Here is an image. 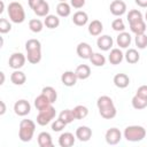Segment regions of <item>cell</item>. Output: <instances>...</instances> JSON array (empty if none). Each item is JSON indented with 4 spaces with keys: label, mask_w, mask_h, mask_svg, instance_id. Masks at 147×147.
Returning a JSON list of instances; mask_svg holds the SVG:
<instances>
[{
    "label": "cell",
    "mask_w": 147,
    "mask_h": 147,
    "mask_svg": "<svg viewBox=\"0 0 147 147\" xmlns=\"http://www.w3.org/2000/svg\"><path fill=\"white\" fill-rule=\"evenodd\" d=\"M96 107L99 109V113H100L101 117H103L105 119H111L117 114V110H116V107L114 105V101L108 95H102V96L98 98Z\"/></svg>",
    "instance_id": "1"
},
{
    "label": "cell",
    "mask_w": 147,
    "mask_h": 147,
    "mask_svg": "<svg viewBox=\"0 0 147 147\" xmlns=\"http://www.w3.org/2000/svg\"><path fill=\"white\" fill-rule=\"evenodd\" d=\"M26 59L31 64H37L41 60V44L38 39H29L25 42Z\"/></svg>",
    "instance_id": "2"
},
{
    "label": "cell",
    "mask_w": 147,
    "mask_h": 147,
    "mask_svg": "<svg viewBox=\"0 0 147 147\" xmlns=\"http://www.w3.org/2000/svg\"><path fill=\"white\" fill-rule=\"evenodd\" d=\"M36 131V123L31 119H22L20 122L18 138L23 142H28L33 138Z\"/></svg>",
    "instance_id": "3"
},
{
    "label": "cell",
    "mask_w": 147,
    "mask_h": 147,
    "mask_svg": "<svg viewBox=\"0 0 147 147\" xmlns=\"http://www.w3.org/2000/svg\"><path fill=\"white\" fill-rule=\"evenodd\" d=\"M7 11H8V16H9V20L13 22V23H16V24H21L25 21V11H24V8L23 6L17 2V1H13L8 5V8H7Z\"/></svg>",
    "instance_id": "4"
},
{
    "label": "cell",
    "mask_w": 147,
    "mask_h": 147,
    "mask_svg": "<svg viewBox=\"0 0 147 147\" xmlns=\"http://www.w3.org/2000/svg\"><path fill=\"white\" fill-rule=\"evenodd\" d=\"M123 136L127 141L138 142L146 137V130L141 125H129L125 127Z\"/></svg>",
    "instance_id": "5"
},
{
    "label": "cell",
    "mask_w": 147,
    "mask_h": 147,
    "mask_svg": "<svg viewBox=\"0 0 147 147\" xmlns=\"http://www.w3.org/2000/svg\"><path fill=\"white\" fill-rule=\"evenodd\" d=\"M55 115H56V110L51 105L49 107H47L42 110H39V114L37 116V123L41 126H45L48 123H51V121L55 117Z\"/></svg>",
    "instance_id": "6"
},
{
    "label": "cell",
    "mask_w": 147,
    "mask_h": 147,
    "mask_svg": "<svg viewBox=\"0 0 147 147\" xmlns=\"http://www.w3.org/2000/svg\"><path fill=\"white\" fill-rule=\"evenodd\" d=\"M25 61H26V56L22 53H13L9 57V61H8V64L11 69L14 70H18L21 69L24 64H25Z\"/></svg>",
    "instance_id": "7"
},
{
    "label": "cell",
    "mask_w": 147,
    "mask_h": 147,
    "mask_svg": "<svg viewBox=\"0 0 147 147\" xmlns=\"http://www.w3.org/2000/svg\"><path fill=\"white\" fill-rule=\"evenodd\" d=\"M105 139L108 145H117L122 139V132L117 127H110L106 131Z\"/></svg>",
    "instance_id": "8"
},
{
    "label": "cell",
    "mask_w": 147,
    "mask_h": 147,
    "mask_svg": "<svg viewBox=\"0 0 147 147\" xmlns=\"http://www.w3.org/2000/svg\"><path fill=\"white\" fill-rule=\"evenodd\" d=\"M14 111L17 116H26L31 111V105L29 103V101H26L24 99H21V100L15 102Z\"/></svg>",
    "instance_id": "9"
},
{
    "label": "cell",
    "mask_w": 147,
    "mask_h": 147,
    "mask_svg": "<svg viewBox=\"0 0 147 147\" xmlns=\"http://www.w3.org/2000/svg\"><path fill=\"white\" fill-rule=\"evenodd\" d=\"M109 9L114 16H122L126 11V3L123 0H114L111 1Z\"/></svg>",
    "instance_id": "10"
},
{
    "label": "cell",
    "mask_w": 147,
    "mask_h": 147,
    "mask_svg": "<svg viewBox=\"0 0 147 147\" xmlns=\"http://www.w3.org/2000/svg\"><path fill=\"white\" fill-rule=\"evenodd\" d=\"M76 52H77V55L80 59H84V60H90V57L93 54L92 47L87 42H79L78 46H77Z\"/></svg>",
    "instance_id": "11"
},
{
    "label": "cell",
    "mask_w": 147,
    "mask_h": 147,
    "mask_svg": "<svg viewBox=\"0 0 147 147\" xmlns=\"http://www.w3.org/2000/svg\"><path fill=\"white\" fill-rule=\"evenodd\" d=\"M75 136L79 141L85 142V141H88L92 138V130L86 125H82V126L77 127Z\"/></svg>",
    "instance_id": "12"
},
{
    "label": "cell",
    "mask_w": 147,
    "mask_h": 147,
    "mask_svg": "<svg viewBox=\"0 0 147 147\" xmlns=\"http://www.w3.org/2000/svg\"><path fill=\"white\" fill-rule=\"evenodd\" d=\"M113 44H114V40L108 34H103V36H100L98 39H96V46L99 47V49L101 51H109L111 47H113Z\"/></svg>",
    "instance_id": "13"
},
{
    "label": "cell",
    "mask_w": 147,
    "mask_h": 147,
    "mask_svg": "<svg viewBox=\"0 0 147 147\" xmlns=\"http://www.w3.org/2000/svg\"><path fill=\"white\" fill-rule=\"evenodd\" d=\"M77 76H76V72L75 71H64L61 76V82L64 86H68V87H71V86H75L76 83H77Z\"/></svg>",
    "instance_id": "14"
},
{
    "label": "cell",
    "mask_w": 147,
    "mask_h": 147,
    "mask_svg": "<svg viewBox=\"0 0 147 147\" xmlns=\"http://www.w3.org/2000/svg\"><path fill=\"white\" fill-rule=\"evenodd\" d=\"M75 138L71 132H64L59 137V145L61 147H71L75 145Z\"/></svg>",
    "instance_id": "15"
},
{
    "label": "cell",
    "mask_w": 147,
    "mask_h": 147,
    "mask_svg": "<svg viewBox=\"0 0 147 147\" xmlns=\"http://www.w3.org/2000/svg\"><path fill=\"white\" fill-rule=\"evenodd\" d=\"M114 84L116 87L118 88H125L129 86L130 84V78L126 74H117L114 76V79H113Z\"/></svg>",
    "instance_id": "16"
},
{
    "label": "cell",
    "mask_w": 147,
    "mask_h": 147,
    "mask_svg": "<svg viewBox=\"0 0 147 147\" xmlns=\"http://www.w3.org/2000/svg\"><path fill=\"white\" fill-rule=\"evenodd\" d=\"M131 34L129 32H119V34L116 38V42L121 48H127L131 45Z\"/></svg>",
    "instance_id": "17"
},
{
    "label": "cell",
    "mask_w": 147,
    "mask_h": 147,
    "mask_svg": "<svg viewBox=\"0 0 147 147\" xmlns=\"http://www.w3.org/2000/svg\"><path fill=\"white\" fill-rule=\"evenodd\" d=\"M124 59V54L122 53V51L119 48H113L108 55V60L111 64L116 65V64H119Z\"/></svg>",
    "instance_id": "18"
},
{
    "label": "cell",
    "mask_w": 147,
    "mask_h": 147,
    "mask_svg": "<svg viewBox=\"0 0 147 147\" xmlns=\"http://www.w3.org/2000/svg\"><path fill=\"white\" fill-rule=\"evenodd\" d=\"M88 33L91 34V36H94V37H96V36H100L101 34V32H102V30H103V24L101 23V21H99V20H93L90 24H88Z\"/></svg>",
    "instance_id": "19"
},
{
    "label": "cell",
    "mask_w": 147,
    "mask_h": 147,
    "mask_svg": "<svg viewBox=\"0 0 147 147\" xmlns=\"http://www.w3.org/2000/svg\"><path fill=\"white\" fill-rule=\"evenodd\" d=\"M87 21H88V15L83 10L76 11L74 14V16H72V22L77 26H84L87 23Z\"/></svg>",
    "instance_id": "20"
},
{
    "label": "cell",
    "mask_w": 147,
    "mask_h": 147,
    "mask_svg": "<svg viewBox=\"0 0 147 147\" xmlns=\"http://www.w3.org/2000/svg\"><path fill=\"white\" fill-rule=\"evenodd\" d=\"M75 72H76V76H77L78 79L84 80V79H87L91 76V68L87 64H79L76 68Z\"/></svg>",
    "instance_id": "21"
},
{
    "label": "cell",
    "mask_w": 147,
    "mask_h": 147,
    "mask_svg": "<svg viewBox=\"0 0 147 147\" xmlns=\"http://www.w3.org/2000/svg\"><path fill=\"white\" fill-rule=\"evenodd\" d=\"M52 105V102L48 100V98L45 94H40L34 99V107L37 108V110H42L47 107H49Z\"/></svg>",
    "instance_id": "22"
},
{
    "label": "cell",
    "mask_w": 147,
    "mask_h": 147,
    "mask_svg": "<svg viewBox=\"0 0 147 147\" xmlns=\"http://www.w3.org/2000/svg\"><path fill=\"white\" fill-rule=\"evenodd\" d=\"M38 145L40 147H52L53 141H52V136L48 132H40L38 134Z\"/></svg>",
    "instance_id": "23"
},
{
    "label": "cell",
    "mask_w": 147,
    "mask_h": 147,
    "mask_svg": "<svg viewBox=\"0 0 147 147\" xmlns=\"http://www.w3.org/2000/svg\"><path fill=\"white\" fill-rule=\"evenodd\" d=\"M129 24H130L131 31L136 36L145 33V31H146V23H145L144 20H139V21H136V22H132V23H129Z\"/></svg>",
    "instance_id": "24"
},
{
    "label": "cell",
    "mask_w": 147,
    "mask_h": 147,
    "mask_svg": "<svg viewBox=\"0 0 147 147\" xmlns=\"http://www.w3.org/2000/svg\"><path fill=\"white\" fill-rule=\"evenodd\" d=\"M10 80L14 85H23L26 80V76L21 70H14L13 74L10 75Z\"/></svg>",
    "instance_id": "25"
},
{
    "label": "cell",
    "mask_w": 147,
    "mask_h": 147,
    "mask_svg": "<svg viewBox=\"0 0 147 147\" xmlns=\"http://www.w3.org/2000/svg\"><path fill=\"white\" fill-rule=\"evenodd\" d=\"M56 13L60 17H68L71 13V6L67 3V1L59 2V5L56 6Z\"/></svg>",
    "instance_id": "26"
},
{
    "label": "cell",
    "mask_w": 147,
    "mask_h": 147,
    "mask_svg": "<svg viewBox=\"0 0 147 147\" xmlns=\"http://www.w3.org/2000/svg\"><path fill=\"white\" fill-rule=\"evenodd\" d=\"M124 57H125V60H126L127 63L134 64V63H137V62L140 60V54L138 53L137 49H134V48H129V49L126 51Z\"/></svg>",
    "instance_id": "27"
},
{
    "label": "cell",
    "mask_w": 147,
    "mask_h": 147,
    "mask_svg": "<svg viewBox=\"0 0 147 147\" xmlns=\"http://www.w3.org/2000/svg\"><path fill=\"white\" fill-rule=\"evenodd\" d=\"M72 113L76 119H84L88 115V109L83 105H78L72 109Z\"/></svg>",
    "instance_id": "28"
},
{
    "label": "cell",
    "mask_w": 147,
    "mask_h": 147,
    "mask_svg": "<svg viewBox=\"0 0 147 147\" xmlns=\"http://www.w3.org/2000/svg\"><path fill=\"white\" fill-rule=\"evenodd\" d=\"M45 17L46 18L44 21V24L46 25V28H48V29H55V28H57L60 25V18L57 16L49 14V15H47Z\"/></svg>",
    "instance_id": "29"
},
{
    "label": "cell",
    "mask_w": 147,
    "mask_h": 147,
    "mask_svg": "<svg viewBox=\"0 0 147 147\" xmlns=\"http://www.w3.org/2000/svg\"><path fill=\"white\" fill-rule=\"evenodd\" d=\"M131 103H132V107H133L134 109H138V110L145 109V108L147 107V99H144V98H141V96H139V95L136 94V95L132 98Z\"/></svg>",
    "instance_id": "30"
},
{
    "label": "cell",
    "mask_w": 147,
    "mask_h": 147,
    "mask_svg": "<svg viewBox=\"0 0 147 147\" xmlns=\"http://www.w3.org/2000/svg\"><path fill=\"white\" fill-rule=\"evenodd\" d=\"M33 13H34L37 16H40V17H44V16L49 15V14H48V13H49V5H48V2L44 1L42 3H40L37 8L33 9Z\"/></svg>",
    "instance_id": "31"
},
{
    "label": "cell",
    "mask_w": 147,
    "mask_h": 147,
    "mask_svg": "<svg viewBox=\"0 0 147 147\" xmlns=\"http://www.w3.org/2000/svg\"><path fill=\"white\" fill-rule=\"evenodd\" d=\"M90 61L94 67H102L106 63V57L101 53H93L90 57Z\"/></svg>",
    "instance_id": "32"
},
{
    "label": "cell",
    "mask_w": 147,
    "mask_h": 147,
    "mask_svg": "<svg viewBox=\"0 0 147 147\" xmlns=\"http://www.w3.org/2000/svg\"><path fill=\"white\" fill-rule=\"evenodd\" d=\"M41 93L45 94L52 103H54V102L56 101V99H57V93H56L55 88L52 87V86H45V87L41 90Z\"/></svg>",
    "instance_id": "33"
},
{
    "label": "cell",
    "mask_w": 147,
    "mask_h": 147,
    "mask_svg": "<svg viewBox=\"0 0 147 147\" xmlns=\"http://www.w3.org/2000/svg\"><path fill=\"white\" fill-rule=\"evenodd\" d=\"M59 118L62 119L65 124H69V123H71V122H74L76 119L75 116H74L72 109H64V110H62L60 113V115H59Z\"/></svg>",
    "instance_id": "34"
},
{
    "label": "cell",
    "mask_w": 147,
    "mask_h": 147,
    "mask_svg": "<svg viewBox=\"0 0 147 147\" xmlns=\"http://www.w3.org/2000/svg\"><path fill=\"white\" fill-rule=\"evenodd\" d=\"M42 28H44V23H42L40 20H38V18H32V20L29 21V29H30L32 32L38 33V32H40V31L42 30Z\"/></svg>",
    "instance_id": "35"
},
{
    "label": "cell",
    "mask_w": 147,
    "mask_h": 147,
    "mask_svg": "<svg viewBox=\"0 0 147 147\" xmlns=\"http://www.w3.org/2000/svg\"><path fill=\"white\" fill-rule=\"evenodd\" d=\"M134 42H136V46L140 49H145L147 47V36L145 33H141V34H137L136 36V39H134Z\"/></svg>",
    "instance_id": "36"
},
{
    "label": "cell",
    "mask_w": 147,
    "mask_h": 147,
    "mask_svg": "<svg viewBox=\"0 0 147 147\" xmlns=\"http://www.w3.org/2000/svg\"><path fill=\"white\" fill-rule=\"evenodd\" d=\"M139 20H142V14H141L140 10L131 9L127 13V21H129V23H132V22H136V21H139Z\"/></svg>",
    "instance_id": "37"
},
{
    "label": "cell",
    "mask_w": 147,
    "mask_h": 147,
    "mask_svg": "<svg viewBox=\"0 0 147 147\" xmlns=\"http://www.w3.org/2000/svg\"><path fill=\"white\" fill-rule=\"evenodd\" d=\"M111 28L114 31H117V32H123L125 30V24L123 22L122 18H116L111 23Z\"/></svg>",
    "instance_id": "38"
},
{
    "label": "cell",
    "mask_w": 147,
    "mask_h": 147,
    "mask_svg": "<svg viewBox=\"0 0 147 147\" xmlns=\"http://www.w3.org/2000/svg\"><path fill=\"white\" fill-rule=\"evenodd\" d=\"M11 30V24L9 23L8 20L6 18H0V32L3 34V33H7Z\"/></svg>",
    "instance_id": "39"
},
{
    "label": "cell",
    "mask_w": 147,
    "mask_h": 147,
    "mask_svg": "<svg viewBox=\"0 0 147 147\" xmlns=\"http://www.w3.org/2000/svg\"><path fill=\"white\" fill-rule=\"evenodd\" d=\"M65 123L62 121V119H60V118H57V119H55L53 123H52V130L54 131V132H60V131H62L64 127H65Z\"/></svg>",
    "instance_id": "40"
},
{
    "label": "cell",
    "mask_w": 147,
    "mask_h": 147,
    "mask_svg": "<svg viewBox=\"0 0 147 147\" xmlns=\"http://www.w3.org/2000/svg\"><path fill=\"white\" fill-rule=\"evenodd\" d=\"M136 94L139 95V96H141V98H144V99H147V85H141V86H139Z\"/></svg>",
    "instance_id": "41"
},
{
    "label": "cell",
    "mask_w": 147,
    "mask_h": 147,
    "mask_svg": "<svg viewBox=\"0 0 147 147\" xmlns=\"http://www.w3.org/2000/svg\"><path fill=\"white\" fill-rule=\"evenodd\" d=\"M85 2L86 0H70V5L76 9H80L85 5Z\"/></svg>",
    "instance_id": "42"
},
{
    "label": "cell",
    "mask_w": 147,
    "mask_h": 147,
    "mask_svg": "<svg viewBox=\"0 0 147 147\" xmlns=\"http://www.w3.org/2000/svg\"><path fill=\"white\" fill-rule=\"evenodd\" d=\"M45 0H29V6H30V8L33 10L34 8H37L40 3H42Z\"/></svg>",
    "instance_id": "43"
},
{
    "label": "cell",
    "mask_w": 147,
    "mask_h": 147,
    "mask_svg": "<svg viewBox=\"0 0 147 147\" xmlns=\"http://www.w3.org/2000/svg\"><path fill=\"white\" fill-rule=\"evenodd\" d=\"M134 2L141 8H147V0H134Z\"/></svg>",
    "instance_id": "44"
},
{
    "label": "cell",
    "mask_w": 147,
    "mask_h": 147,
    "mask_svg": "<svg viewBox=\"0 0 147 147\" xmlns=\"http://www.w3.org/2000/svg\"><path fill=\"white\" fill-rule=\"evenodd\" d=\"M0 105H1V110H0V115H3L6 113V105L3 101H0Z\"/></svg>",
    "instance_id": "45"
},
{
    "label": "cell",
    "mask_w": 147,
    "mask_h": 147,
    "mask_svg": "<svg viewBox=\"0 0 147 147\" xmlns=\"http://www.w3.org/2000/svg\"><path fill=\"white\" fill-rule=\"evenodd\" d=\"M0 76H1V82H0V84L2 85V84L5 83V74L1 71V72H0Z\"/></svg>",
    "instance_id": "46"
},
{
    "label": "cell",
    "mask_w": 147,
    "mask_h": 147,
    "mask_svg": "<svg viewBox=\"0 0 147 147\" xmlns=\"http://www.w3.org/2000/svg\"><path fill=\"white\" fill-rule=\"evenodd\" d=\"M0 5H1V9H0V13H2V11H3V8H5V3H3V1H2V0L0 1Z\"/></svg>",
    "instance_id": "47"
},
{
    "label": "cell",
    "mask_w": 147,
    "mask_h": 147,
    "mask_svg": "<svg viewBox=\"0 0 147 147\" xmlns=\"http://www.w3.org/2000/svg\"><path fill=\"white\" fill-rule=\"evenodd\" d=\"M145 17H146L145 20H146V22H147V11H146V14H145Z\"/></svg>",
    "instance_id": "48"
},
{
    "label": "cell",
    "mask_w": 147,
    "mask_h": 147,
    "mask_svg": "<svg viewBox=\"0 0 147 147\" xmlns=\"http://www.w3.org/2000/svg\"><path fill=\"white\" fill-rule=\"evenodd\" d=\"M60 2H64V1H67V0H59Z\"/></svg>",
    "instance_id": "49"
}]
</instances>
